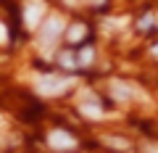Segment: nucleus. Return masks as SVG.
Listing matches in <instances>:
<instances>
[{"label": "nucleus", "instance_id": "f257e3e1", "mask_svg": "<svg viewBox=\"0 0 158 153\" xmlns=\"http://www.w3.org/2000/svg\"><path fill=\"white\" fill-rule=\"evenodd\" d=\"M71 85H74L71 77L48 74V77H40V79H37V92H40V95H45V98H56V95H63Z\"/></svg>", "mask_w": 158, "mask_h": 153}, {"label": "nucleus", "instance_id": "f03ea898", "mask_svg": "<svg viewBox=\"0 0 158 153\" xmlns=\"http://www.w3.org/2000/svg\"><path fill=\"white\" fill-rule=\"evenodd\" d=\"M63 29H66V24H63L61 16H48V21L42 24V29H40V45H42V50H50L53 45H56V40L63 34Z\"/></svg>", "mask_w": 158, "mask_h": 153}, {"label": "nucleus", "instance_id": "7ed1b4c3", "mask_svg": "<svg viewBox=\"0 0 158 153\" xmlns=\"http://www.w3.org/2000/svg\"><path fill=\"white\" fill-rule=\"evenodd\" d=\"M48 142H50L53 151H71V148L77 145V140H74L69 132H63V130H53L50 135H48Z\"/></svg>", "mask_w": 158, "mask_h": 153}, {"label": "nucleus", "instance_id": "20e7f679", "mask_svg": "<svg viewBox=\"0 0 158 153\" xmlns=\"http://www.w3.org/2000/svg\"><path fill=\"white\" fill-rule=\"evenodd\" d=\"M42 16H45V3H29V6H24V24L29 29L37 27L42 21Z\"/></svg>", "mask_w": 158, "mask_h": 153}, {"label": "nucleus", "instance_id": "39448f33", "mask_svg": "<svg viewBox=\"0 0 158 153\" xmlns=\"http://www.w3.org/2000/svg\"><path fill=\"white\" fill-rule=\"evenodd\" d=\"M108 92H111V98H113V100H118V103H129L132 98H135V87L127 85V82H118V79L111 82Z\"/></svg>", "mask_w": 158, "mask_h": 153}, {"label": "nucleus", "instance_id": "423d86ee", "mask_svg": "<svg viewBox=\"0 0 158 153\" xmlns=\"http://www.w3.org/2000/svg\"><path fill=\"white\" fill-rule=\"evenodd\" d=\"M79 111H82V116H90V119H100L103 116V108L98 106V100H87L79 106Z\"/></svg>", "mask_w": 158, "mask_h": 153}, {"label": "nucleus", "instance_id": "0eeeda50", "mask_svg": "<svg viewBox=\"0 0 158 153\" xmlns=\"http://www.w3.org/2000/svg\"><path fill=\"white\" fill-rule=\"evenodd\" d=\"M87 34V27L85 24H71V27L66 29V37H69V42H79L82 37Z\"/></svg>", "mask_w": 158, "mask_h": 153}, {"label": "nucleus", "instance_id": "6e6552de", "mask_svg": "<svg viewBox=\"0 0 158 153\" xmlns=\"http://www.w3.org/2000/svg\"><path fill=\"white\" fill-rule=\"evenodd\" d=\"M103 142H106V145H113L116 151H127V148H129V142H127L124 137H111L108 135V137H103Z\"/></svg>", "mask_w": 158, "mask_h": 153}, {"label": "nucleus", "instance_id": "1a4fd4ad", "mask_svg": "<svg viewBox=\"0 0 158 153\" xmlns=\"http://www.w3.org/2000/svg\"><path fill=\"white\" fill-rule=\"evenodd\" d=\"M92 58H95V50H92V48H85V50L77 56V63H79V66H90Z\"/></svg>", "mask_w": 158, "mask_h": 153}, {"label": "nucleus", "instance_id": "9d476101", "mask_svg": "<svg viewBox=\"0 0 158 153\" xmlns=\"http://www.w3.org/2000/svg\"><path fill=\"white\" fill-rule=\"evenodd\" d=\"M58 61H61L63 69H77V66H79V63H77V56H71V53H61Z\"/></svg>", "mask_w": 158, "mask_h": 153}, {"label": "nucleus", "instance_id": "9b49d317", "mask_svg": "<svg viewBox=\"0 0 158 153\" xmlns=\"http://www.w3.org/2000/svg\"><path fill=\"white\" fill-rule=\"evenodd\" d=\"M6 40H8V32H6V27L0 24V42H6Z\"/></svg>", "mask_w": 158, "mask_h": 153}, {"label": "nucleus", "instance_id": "f8f14e48", "mask_svg": "<svg viewBox=\"0 0 158 153\" xmlns=\"http://www.w3.org/2000/svg\"><path fill=\"white\" fill-rule=\"evenodd\" d=\"M148 153H158V148H153V145H150V148H148Z\"/></svg>", "mask_w": 158, "mask_h": 153}, {"label": "nucleus", "instance_id": "ddd939ff", "mask_svg": "<svg viewBox=\"0 0 158 153\" xmlns=\"http://www.w3.org/2000/svg\"><path fill=\"white\" fill-rule=\"evenodd\" d=\"M153 56H158V48H153Z\"/></svg>", "mask_w": 158, "mask_h": 153}]
</instances>
